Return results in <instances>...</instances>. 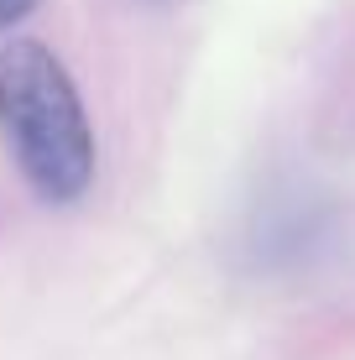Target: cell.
I'll use <instances>...</instances> for the list:
<instances>
[{
	"mask_svg": "<svg viewBox=\"0 0 355 360\" xmlns=\"http://www.w3.org/2000/svg\"><path fill=\"white\" fill-rule=\"evenodd\" d=\"M0 141L42 204H79L94 183V131L68 68L42 42L0 47Z\"/></svg>",
	"mask_w": 355,
	"mask_h": 360,
	"instance_id": "1",
	"label": "cell"
},
{
	"mask_svg": "<svg viewBox=\"0 0 355 360\" xmlns=\"http://www.w3.org/2000/svg\"><path fill=\"white\" fill-rule=\"evenodd\" d=\"M37 11V0H0V32H11V27H21Z\"/></svg>",
	"mask_w": 355,
	"mask_h": 360,
	"instance_id": "2",
	"label": "cell"
},
{
	"mask_svg": "<svg viewBox=\"0 0 355 360\" xmlns=\"http://www.w3.org/2000/svg\"><path fill=\"white\" fill-rule=\"evenodd\" d=\"M146 6H173V0H146Z\"/></svg>",
	"mask_w": 355,
	"mask_h": 360,
	"instance_id": "3",
	"label": "cell"
}]
</instances>
